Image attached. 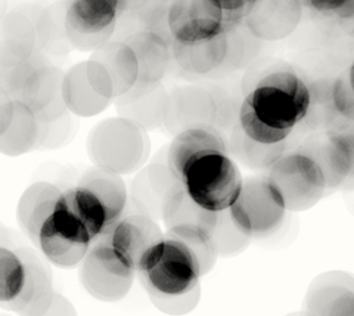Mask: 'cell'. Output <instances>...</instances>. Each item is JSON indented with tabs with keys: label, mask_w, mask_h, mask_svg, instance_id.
Masks as SVG:
<instances>
[{
	"label": "cell",
	"mask_w": 354,
	"mask_h": 316,
	"mask_svg": "<svg viewBox=\"0 0 354 316\" xmlns=\"http://www.w3.org/2000/svg\"><path fill=\"white\" fill-rule=\"evenodd\" d=\"M313 12L338 19H354V0H301Z\"/></svg>",
	"instance_id": "cell-34"
},
{
	"label": "cell",
	"mask_w": 354,
	"mask_h": 316,
	"mask_svg": "<svg viewBox=\"0 0 354 316\" xmlns=\"http://www.w3.org/2000/svg\"><path fill=\"white\" fill-rule=\"evenodd\" d=\"M62 96L68 111L79 117H95L104 113L113 101L99 95L88 83L86 62L77 64L64 74Z\"/></svg>",
	"instance_id": "cell-29"
},
{
	"label": "cell",
	"mask_w": 354,
	"mask_h": 316,
	"mask_svg": "<svg viewBox=\"0 0 354 316\" xmlns=\"http://www.w3.org/2000/svg\"><path fill=\"white\" fill-rule=\"evenodd\" d=\"M243 178L227 152H209L186 169L182 185L191 200L212 213L227 212L238 200Z\"/></svg>",
	"instance_id": "cell-6"
},
{
	"label": "cell",
	"mask_w": 354,
	"mask_h": 316,
	"mask_svg": "<svg viewBox=\"0 0 354 316\" xmlns=\"http://www.w3.org/2000/svg\"><path fill=\"white\" fill-rule=\"evenodd\" d=\"M180 180L171 173L167 165V156L162 161L155 160L139 171L131 185V200L138 207L139 213L147 214L152 219L161 217V210L165 197Z\"/></svg>",
	"instance_id": "cell-21"
},
{
	"label": "cell",
	"mask_w": 354,
	"mask_h": 316,
	"mask_svg": "<svg viewBox=\"0 0 354 316\" xmlns=\"http://www.w3.org/2000/svg\"><path fill=\"white\" fill-rule=\"evenodd\" d=\"M229 151L242 165L254 170H269L273 162L285 152V142L276 145H263L251 140L241 132L238 126L234 127L230 135Z\"/></svg>",
	"instance_id": "cell-31"
},
{
	"label": "cell",
	"mask_w": 354,
	"mask_h": 316,
	"mask_svg": "<svg viewBox=\"0 0 354 316\" xmlns=\"http://www.w3.org/2000/svg\"><path fill=\"white\" fill-rule=\"evenodd\" d=\"M330 96L342 123H354V91L348 82L347 73H342L330 84Z\"/></svg>",
	"instance_id": "cell-33"
},
{
	"label": "cell",
	"mask_w": 354,
	"mask_h": 316,
	"mask_svg": "<svg viewBox=\"0 0 354 316\" xmlns=\"http://www.w3.org/2000/svg\"><path fill=\"white\" fill-rule=\"evenodd\" d=\"M227 212L232 222L250 239L273 235L288 213L282 197L266 174L243 179L239 197Z\"/></svg>",
	"instance_id": "cell-8"
},
{
	"label": "cell",
	"mask_w": 354,
	"mask_h": 316,
	"mask_svg": "<svg viewBox=\"0 0 354 316\" xmlns=\"http://www.w3.org/2000/svg\"><path fill=\"white\" fill-rule=\"evenodd\" d=\"M123 41L131 48L138 61L139 75L135 87L143 89L160 84L171 64V41L148 30L133 32Z\"/></svg>",
	"instance_id": "cell-20"
},
{
	"label": "cell",
	"mask_w": 354,
	"mask_h": 316,
	"mask_svg": "<svg viewBox=\"0 0 354 316\" xmlns=\"http://www.w3.org/2000/svg\"><path fill=\"white\" fill-rule=\"evenodd\" d=\"M104 236L115 253L138 272L142 259L155 244L161 241L164 234L152 217L133 213L121 217Z\"/></svg>",
	"instance_id": "cell-17"
},
{
	"label": "cell",
	"mask_w": 354,
	"mask_h": 316,
	"mask_svg": "<svg viewBox=\"0 0 354 316\" xmlns=\"http://www.w3.org/2000/svg\"><path fill=\"white\" fill-rule=\"evenodd\" d=\"M216 118L214 96L199 86H180L167 93L164 126L173 135L196 126H213Z\"/></svg>",
	"instance_id": "cell-16"
},
{
	"label": "cell",
	"mask_w": 354,
	"mask_h": 316,
	"mask_svg": "<svg viewBox=\"0 0 354 316\" xmlns=\"http://www.w3.org/2000/svg\"><path fill=\"white\" fill-rule=\"evenodd\" d=\"M304 316H354V275L344 270L320 274L310 284Z\"/></svg>",
	"instance_id": "cell-15"
},
{
	"label": "cell",
	"mask_w": 354,
	"mask_h": 316,
	"mask_svg": "<svg viewBox=\"0 0 354 316\" xmlns=\"http://www.w3.org/2000/svg\"><path fill=\"white\" fill-rule=\"evenodd\" d=\"M301 15V0H257L243 21L254 37L274 41L292 35Z\"/></svg>",
	"instance_id": "cell-18"
},
{
	"label": "cell",
	"mask_w": 354,
	"mask_h": 316,
	"mask_svg": "<svg viewBox=\"0 0 354 316\" xmlns=\"http://www.w3.org/2000/svg\"><path fill=\"white\" fill-rule=\"evenodd\" d=\"M347 75H348V82H350V84H351V87H353V91H354V59H353V62L350 64V68L347 70Z\"/></svg>",
	"instance_id": "cell-38"
},
{
	"label": "cell",
	"mask_w": 354,
	"mask_h": 316,
	"mask_svg": "<svg viewBox=\"0 0 354 316\" xmlns=\"http://www.w3.org/2000/svg\"><path fill=\"white\" fill-rule=\"evenodd\" d=\"M79 183L97 195L115 223L124 216L129 195L121 174L93 167L83 174Z\"/></svg>",
	"instance_id": "cell-30"
},
{
	"label": "cell",
	"mask_w": 354,
	"mask_h": 316,
	"mask_svg": "<svg viewBox=\"0 0 354 316\" xmlns=\"http://www.w3.org/2000/svg\"><path fill=\"white\" fill-rule=\"evenodd\" d=\"M312 105V89L291 70H274L256 83L241 102L236 126L263 145L282 144L300 126Z\"/></svg>",
	"instance_id": "cell-1"
},
{
	"label": "cell",
	"mask_w": 354,
	"mask_h": 316,
	"mask_svg": "<svg viewBox=\"0 0 354 316\" xmlns=\"http://www.w3.org/2000/svg\"><path fill=\"white\" fill-rule=\"evenodd\" d=\"M213 2L223 10L230 31L234 30L241 21L245 19L248 10L257 0H213Z\"/></svg>",
	"instance_id": "cell-35"
},
{
	"label": "cell",
	"mask_w": 354,
	"mask_h": 316,
	"mask_svg": "<svg viewBox=\"0 0 354 316\" xmlns=\"http://www.w3.org/2000/svg\"><path fill=\"white\" fill-rule=\"evenodd\" d=\"M37 45L32 21L22 12H10L0 23V67H12L31 55Z\"/></svg>",
	"instance_id": "cell-26"
},
{
	"label": "cell",
	"mask_w": 354,
	"mask_h": 316,
	"mask_svg": "<svg viewBox=\"0 0 354 316\" xmlns=\"http://www.w3.org/2000/svg\"><path fill=\"white\" fill-rule=\"evenodd\" d=\"M80 265L84 290L96 300L108 303L124 299L136 275V270L115 253L105 236L95 239Z\"/></svg>",
	"instance_id": "cell-9"
},
{
	"label": "cell",
	"mask_w": 354,
	"mask_h": 316,
	"mask_svg": "<svg viewBox=\"0 0 354 316\" xmlns=\"http://www.w3.org/2000/svg\"><path fill=\"white\" fill-rule=\"evenodd\" d=\"M15 111V101L10 95L0 86V135L5 133V130L9 127L10 122L14 118Z\"/></svg>",
	"instance_id": "cell-36"
},
{
	"label": "cell",
	"mask_w": 354,
	"mask_h": 316,
	"mask_svg": "<svg viewBox=\"0 0 354 316\" xmlns=\"http://www.w3.org/2000/svg\"><path fill=\"white\" fill-rule=\"evenodd\" d=\"M209 152H227L229 154L226 139L220 133V130L213 126H196L174 135L165 156H167V165L171 173L177 180L182 182L186 169L195 160Z\"/></svg>",
	"instance_id": "cell-19"
},
{
	"label": "cell",
	"mask_w": 354,
	"mask_h": 316,
	"mask_svg": "<svg viewBox=\"0 0 354 316\" xmlns=\"http://www.w3.org/2000/svg\"><path fill=\"white\" fill-rule=\"evenodd\" d=\"M335 129L341 133L342 139H344V142L348 149V154H350L351 171H350V178L346 183V185H350V183H354V123H341Z\"/></svg>",
	"instance_id": "cell-37"
},
{
	"label": "cell",
	"mask_w": 354,
	"mask_h": 316,
	"mask_svg": "<svg viewBox=\"0 0 354 316\" xmlns=\"http://www.w3.org/2000/svg\"><path fill=\"white\" fill-rule=\"evenodd\" d=\"M57 204L68 210L84 225L93 241L106 235L111 227L115 225L105 204L84 185L77 183V187L62 191Z\"/></svg>",
	"instance_id": "cell-27"
},
{
	"label": "cell",
	"mask_w": 354,
	"mask_h": 316,
	"mask_svg": "<svg viewBox=\"0 0 354 316\" xmlns=\"http://www.w3.org/2000/svg\"><path fill=\"white\" fill-rule=\"evenodd\" d=\"M126 0H68L65 9V32L75 49L96 50L114 35Z\"/></svg>",
	"instance_id": "cell-10"
},
{
	"label": "cell",
	"mask_w": 354,
	"mask_h": 316,
	"mask_svg": "<svg viewBox=\"0 0 354 316\" xmlns=\"http://www.w3.org/2000/svg\"><path fill=\"white\" fill-rule=\"evenodd\" d=\"M62 82L61 68L39 53L12 67H0V86L15 102L30 108L41 123L57 122L68 111Z\"/></svg>",
	"instance_id": "cell-4"
},
{
	"label": "cell",
	"mask_w": 354,
	"mask_h": 316,
	"mask_svg": "<svg viewBox=\"0 0 354 316\" xmlns=\"http://www.w3.org/2000/svg\"><path fill=\"white\" fill-rule=\"evenodd\" d=\"M138 277L155 303L189 297L204 275L195 250L182 239L165 234L142 259Z\"/></svg>",
	"instance_id": "cell-3"
},
{
	"label": "cell",
	"mask_w": 354,
	"mask_h": 316,
	"mask_svg": "<svg viewBox=\"0 0 354 316\" xmlns=\"http://www.w3.org/2000/svg\"><path fill=\"white\" fill-rule=\"evenodd\" d=\"M167 26L173 41L198 43L229 31L226 17L213 0H171Z\"/></svg>",
	"instance_id": "cell-13"
},
{
	"label": "cell",
	"mask_w": 354,
	"mask_h": 316,
	"mask_svg": "<svg viewBox=\"0 0 354 316\" xmlns=\"http://www.w3.org/2000/svg\"><path fill=\"white\" fill-rule=\"evenodd\" d=\"M303 149L308 152L322 169L328 191L337 189L347 183L351 171V161L344 139L337 129L326 130L324 135L308 140Z\"/></svg>",
	"instance_id": "cell-22"
},
{
	"label": "cell",
	"mask_w": 354,
	"mask_h": 316,
	"mask_svg": "<svg viewBox=\"0 0 354 316\" xmlns=\"http://www.w3.org/2000/svg\"><path fill=\"white\" fill-rule=\"evenodd\" d=\"M217 256H234L242 252L250 243V238L243 235L232 222L229 212L218 214V222L212 235Z\"/></svg>",
	"instance_id": "cell-32"
},
{
	"label": "cell",
	"mask_w": 354,
	"mask_h": 316,
	"mask_svg": "<svg viewBox=\"0 0 354 316\" xmlns=\"http://www.w3.org/2000/svg\"><path fill=\"white\" fill-rule=\"evenodd\" d=\"M93 244V238L74 214L61 205L40 227L36 245L50 265L61 269L79 266Z\"/></svg>",
	"instance_id": "cell-11"
},
{
	"label": "cell",
	"mask_w": 354,
	"mask_h": 316,
	"mask_svg": "<svg viewBox=\"0 0 354 316\" xmlns=\"http://www.w3.org/2000/svg\"><path fill=\"white\" fill-rule=\"evenodd\" d=\"M86 74L93 89L114 101L129 93L138 83V61L126 41L114 40L93 50L86 61Z\"/></svg>",
	"instance_id": "cell-12"
},
{
	"label": "cell",
	"mask_w": 354,
	"mask_h": 316,
	"mask_svg": "<svg viewBox=\"0 0 354 316\" xmlns=\"http://www.w3.org/2000/svg\"><path fill=\"white\" fill-rule=\"evenodd\" d=\"M288 316H304V313L303 312H300V313H291V315H288Z\"/></svg>",
	"instance_id": "cell-39"
},
{
	"label": "cell",
	"mask_w": 354,
	"mask_h": 316,
	"mask_svg": "<svg viewBox=\"0 0 354 316\" xmlns=\"http://www.w3.org/2000/svg\"><path fill=\"white\" fill-rule=\"evenodd\" d=\"M227 32L198 43L171 41L173 59L180 70L192 75H209L225 67L227 58Z\"/></svg>",
	"instance_id": "cell-23"
},
{
	"label": "cell",
	"mask_w": 354,
	"mask_h": 316,
	"mask_svg": "<svg viewBox=\"0 0 354 316\" xmlns=\"http://www.w3.org/2000/svg\"><path fill=\"white\" fill-rule=\"evenodd\" d=\"M53 297L52 274L35 250L0 244V308L19 316H44Z\"/></svg>",
	"instance_id": "cell-2"
},
{
	"label": "cell",
	"mask_w": 354,
	"mask_h": 316,
	"mask_svg": "<svg viewBox=\"0 0 354 316\" xmlns=\"http://www.w3.org/2000/svg\"><path fill=\"white\" fill-rule=\"evenodd\" d=\"M62 191L49 182H36L22 192L17 205V222L32 244L37 243L40 227L55 210Z\"/></svg>",
	"instance_id": "cell-24"
},
{
	"label": "cell",
	"mask_w": 354,
	"mask_h": 316,
	"mask_svg": "<svg viewBox=\"0 0 354 316\" xmlns=\"http://www.w3.org/2000/svg\"><path fill=\"white\" fill-rule=\"evenodd\" d=\"M266 176L279 192L288 212L312 209L328 191L322 169L303 148L285 151Z\"/></svg>",
	"instance_id": "cell-7"
},
{
	"label": "cell",
	"mask_w": 354,
	"mask_h": 316,
	"mask_svg": "<svg viewBox=\"0 0 354 316\" xmlns=\"http://www.w3.org/2000/svg\"><path fill=\"white\" fill-rule=\"evenodd\" d=\"M43 123L24 104L15 102L14 118L3 135H0V154L19 157L41 147Z\"/></svg>",
	"instance_id": "cell-28"
},
{
	"label": "cell",
	"mask_w": 354,
	"mask_h": 316,
	"mask_svg": "<svg viewBox=\"0 0 354 316\" xmlns=\"http://www.w3.org/2000/svg\"><path fill=\"white\" fill-rule=\"evenodd\" d=\"M167 92L160 84L133 89L117 100L120 117L130 120L143 130H153L164 124Z\"/></svg>",
	"instance_id": "cell-25"
},
{
	"label": "cell",
	"mask_w": 354,
	"mask_h": 316,
	"mask_svg": "<svg viewBox=\"0 0 354 316\" xmlns=\"http://www.w3.org/2000/svg\"><path fill=\"white\" fill-rule=\"evenodd\" d=\"M149 152L145 130L123 117L106 118L87 138V154L95 167L117 174L140 169Z\"/></svg>",
	"instance_id": "cell-5"
},
{
	"label": "cell",
	"mask_w": 354,
	"mask_h": 316,
	"mask_svg": "<svg viewBox=\"0 0 354 316\" xmlns=\"http://www.w3.org/2000/svg\"><path fill=\"white\" fill-rule=\"evenodd\" d=\"M220 213L204 210L191 200L182 182L169 192L164 200L161 219L167 234L182 239L189 245L212 241Z\"/></svg>",
	"instance_id": "cell-14"
}]
</instances>
